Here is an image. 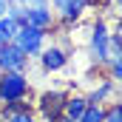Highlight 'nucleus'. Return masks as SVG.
Masks as SVG:
<instances>
[{
    "label": "nucleus",
    "instance_id": "14",
    "mask_svg": "<svg viewBox=\"0 0 122 122\" xmlns=\"http://www.w3.org/2000/svg\"><path fill=\"white\" fill-rule=\"evenodd\" d=\"M102 122H122V102L105 105V119H102Z\"/></svg>",
    "mask_w": 122,
    "mask_h": 122
},
{
    "label": "nucleus",
    "instance_id": "8",
    "mask_svg": "<svg viewBox=\"0 0 122 122\" xmlns=\"http://www.w3.org/2000/svg\"><path fill=\"white\" fill-rule=\"evenodd\" d=\"M26 26H34V29H43V31H51L57 26V17L51 11V6H34V9H26Z\"/></svg>",
    "mask_w": 122,
    "mask_h": 122
},
{
    "label": "nucleus",
    "instance_id": "3",
    "mask_svg": "<svg viewBox=\"0 0 122 122\" xmlns=\"http://www.w3.org/2000/svg\"><path fill=\"white\" fill-rule=\"evenodd\" d=\"M48 6H51L57 20L71 26V23H80L85 17V11L97 6V0H48Z\"/></svg>",
    "mask_w": 122,
    "mask_h": 122
},
{
    "label": "nucleus",
    "instance_id": "12",
    "mask_svg": "<svg viewBox=\"0 0 122 122\" xmlns=\"http://www.w3.org/2000/svg\"><path fill=\"white\" fill-rule=\"evenodd\" d=\"M108 74H111V80L122 85V51H111V60H108Z\"/></svg>",
    "mask_w": 122,
    "mask_h": 122
},
{
    "label": "nucleus",
    "instance_id": "13",
    "mask_svg": "<svg viewBox=\"0 0 122 122\" xmlns=\"http://www.w3.org/2000/svg\"><path fill=\"white\" fill-rule=\"evenodd\" d=\"M105 119V105H97V102H88V108L82 111V117L77 122H102Z\"/></svg>",
    "mask_w": 122,
    "mask_h": 122
},
{
    "label": "nucleus",
    "instance_id": "9",
    "mask_svg": "<svg viewBox=\"0 0 122 122\" xmlns=\"http://www.w3.org/2000/svg\"><path fill=\"white\" fill-rule=\"evenodd\" d=\"M114 94H117V82H114V80H102V82H97L85 97H88V102L105 105V102H111V99H114Z\"/></svg>",
    "mask_w": 122,
    "mask_h": 122
},
{
    "label": "nucleus",
    "instance_id": "1",
    "mask_svg": "<svg viewBox=\"0 0 122 122\" xmlns=\"http://www.w3.org/2000/svg\"><path fill=\"white\" fill-rule=\"evenodd\" d=\"M88 54L94 65H108L111 60V26L105 20H97L88 31Z\"/></svg>",
    "mask_w": 122,
    "mask_h": 122
},
{
    "label": "nucleus",
    "instance_id": "2",
    "mask_svg": "<svg viewBox=\"0 0 122 122\" xmlns=\"http://www.w3.org/2000/svg\"><path fill=\"white\" fill-rule=\"evenodd\" d=\"M31 94L26 71H0V102H20Z\"/></svg>",
    "mask_w": 122,
    "mask_h": 122
},
{
    "label": "nucleus",
    "instance_id": "5",
    "mask_svg": "<svg viewBox=\"0 0 122 122\" xmlns=\"http://www.w3.org/2000/svg\"><path fill=\"white\" fill-rule=\"evenodd\" d=\"M46 37H48V31H43V29H34V26H20L11 43H14V46H17L26 57H37V54L43 51V46H46Z\"/></svg>",
    "mask_w": 122,
    "mask_h": 122
},
{
    "label": "nucleus",
    "instance_id": "17",
    "mask_svg": "<svg viewBox=\"0 0 122 122\" xmlns=\"http://www.w3.org/2000/svg\"><path fill=\"white\" fill-rule=\"evenodd\" d=\"M17 3H20L23 9H34V6H46L48 0H17Z\"/></svg>",
    "mask_w": 122,
    "mask_h": 122
},
{
    "label": "nucleus",
    "instance_id": "19",
    "mask_svg": "<svg viewBox=\"0 0 122 122\" xmlns=\"http://www.w3.org/2000/svg\"><path fill=\"white\" fill-rule=\"evenodd\" d=\"M57 122H77V119H68V117H60Z\"/></svg>",
    "mask_w": 122,
    "mask_h": 122
},
{
    "label": "nucleus",
    "instance_id": "6",
    "mask_svg": "<svg viewBox=\"0 0 122 122\" xmlns=\"http://www.w3.org/2000/svg\"><path fill=\"white\" fill-rule=\"evenodd\" d=\"M37 57H40V68L46 74H57V71H65V65H68V48L60 43H51V46H43V51Z\"/></svg>",
    "mask_w": 122,
    "mask_h": 122
},
{
    "label": "nucleus",
    "instance_id": "15",
    "mask_svg": "<svg viewBox=\"0 0 122 122\" xmlns=\"http://www.w3.org/2000/svg\"><path fill=\"white\" fill-rule=\"evenodd\" d=\"M3 122H37L34 111H17V114H9Z\"/></svg>",
    "mask_w": 122,
    "mask_h": 122
},
{
    "label": "nucleus",
    "instance_id": "20",
    "mask_svg": "<svg viewBox=\"0 0 122 122\" xmlns=\"http://www.w3.org/2000/svg\"><path fill=\"white\" fill-rule=\"evenodd\" d=\"M37 122H43V119H37Z\"/></svg>",
    "mask_w": 122,
    "mask_h": 122
},
{
    "label": "nucleus",
    "instance_id": "16",
    "mask_svg": "<svg viewBox=\"0 0 122 122\" xmlns=\"http://www.w3.org/2000/svg\"><path fill=\"white\" fill-rule=\"evenodd\" d=\"M111 51H122V20L117 23V29H111Z\"/></svg>",
    "mask_w": 122,
    "mask_h": 122
},
{
    "label": "nucleus",
    "instance_id": "10",
    "mask_svg": "<svg viewBox=\"0 0 122 122\" xmlns=\"http://www.w3.org/2000/svg\"><path fill=\"white\" fill-rule=\"evenodd\" d=\"M85 108H88V97H85V94H68V97H65V111H62V117L80 119Z\"/></svg>",
    "mask_w": 122,
    "mask_h": 122
},
{
    "label": "nucleus",
    "instance_id": "18",
    "mask_svg": "<svg viewBox=\"0 0 122 122\" xmlns=\"http://www.w3.org/2000/svg\"><path fill=\"white\" fill-rule=\"evenodd\" d=\"M6 9H9V0H0V17L6 14Z\"/></svg>",
    "mask_w": 122,
    "mask_h": 122
},
{
    "label": "nucleus",
    "instance_id": "7",
    "mask_svg": "<svg viewBox=\"0 0 122 122\" xmlns=\"http://www.w3.org/2000/svg\"><path fill=\"white\" fill-rule=\"evenodd\" d=\"M29 60L14 43H3L0 46V71H26L29 68Z\"/></svg>",
    "mask_w": 122,
    "mask_h": 122
},
{
    "label": "nucleus",
    "instance_id": "11",
    "mask_svg": "<svg viewBox=\"0 0 122 122\" xmlns=\"http://www.w3.org/2000/svg\"><path fill=\"white\" fill-rule=\"evenodd\" d=\"M17 29H20V26H17L9 14H3V17H0V46H3V43H11L14 34H17Z\"/></svg>",
    "mask_w": 122,
    "mask_h": 122
},
{
    "label": "nucleus",
    "instance_id": "4",
    "mask_svg": "<svg viewBox=\"0 0 122 122\" xmlns=\"http://www.w3.org/2000/svg\"><path fill=\"white\" fill-rule=\"evenodd\" d=\"M65 91H57V88H51V91H43L40 94V99L34 102V108H37V114H40V119L43 122H57L62 117V111H65Z\"/></svg>",
    "mask_w": 122,
    "mask_h": 122
}]
</instances>
